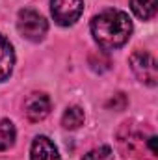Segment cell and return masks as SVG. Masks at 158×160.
I'll list each match as a JSON object with an SVG mask.
<instances>
[{
	"label": "cell",
	"instance_id": "8992f818",
	"mask_svg": "<svg viewBox=\"0 0 158 160\" xmlns=\"http://www.w3.org/2000/svg\"><path fill=\"white\" fill-rule=\"evenodd\" d=\"M30 160H62L56 145L47 138V136H37L32 142L30 149Z\"/></svg>",
	"mask_w": 158,
	"mask_h": 160
},
{
	"label": "cell",
	"instance_id": "6da1fadb",
	"mask_svg": "<svg viewBox=\"0 0 158 160\" xmlns=\"http://www.w3.org/2000/svg\"><path fill=\"white\" fill-rule=\"evenodd\" d=\"M91 34L99 47L114 50L123 47L132 34V21L121 9H106L93 17Z\"/></svg>",
	"mask_w": 158,
	"mask_h": 160
},
{
	"label": "cell",
	"instance_id": "9c48e42d",
	"mask_svg": "<svg viewBox=\"0 0 158 160\" xmlns=\"http://www.w3.org/2000/svg\"><path fill=\"white\" fill-rule=\"evenodd\" d=\"M84 110L80 106H69L65 112H63V118H62V125L69 130H75V128H80L84 125Z\"/></svg>",
	"mask_w": 158,
	"mask_h": 160
},
{
	"label": "cell",
	"instance_id": "5b68a950",
	"mask_svg": "<svg viewBox=\"0 0 158 160\" xmlns=\"http://www.w3.org/2000/svg\"><path fill=\"white\" fill-rule=\"evenodd\" d=\"M50 106L52 104H50V99H48L47 93L34 91L24 101V114L32 123H37V121H43L50 114Z\"/></svg>",
	"mask_w": 158,
	"mask_h": 160
},
{
	"label": "cell",
	"instance_id": "277c9868",
	"mask_svg": "<svg viewBox=\"0 0 158 160\" xmlns=\"http://www.w3.org/2000/svg\"><path fill=\"white\" fill-rule=\"evenodd\" d=\"M50 11L60 26H71L84 11V0H50Z\"/></svg>",
	"mask_w": 158,
	"mask_h": 160
},
{
	"label": "cell",
	"instance_id": "7c38bea8",
	"mask_svg": "<svg viewBox=\"0 0 158 160\" xmlns=\"http://www.w3.org/2000/svg\"><path fill=\"white\" fill-rule=\"evenodd\" d=\"M147 142H149V147H151V153H153V155H156V153H158V151H156V136H151V138H149Z\"/></svg>",
	"mask_w": 158,
	"mask_h": 160
},
{
	"label": "cell",
	"instance_id": "7a4b0ae2",
	"mask_svg": "<svg viewBox=\"0 0 158 160\" xmlns=\"http://www.w3.org/2000/svg\"><path fill=\"white\" fill-rule=\"evenodd\" d=\"M17 28L21 32L22 38H26L28 41L37 43L45 38L48 24L45 21V17L34 11V9H21L19 11V21H17Z\"/></svg>",
	"mask_w": 158,
	"mask_h": 160
},
{
	"label": "cell",
	"instance_id": "30bf717a",
	"mask_svg": "<svg viewBox=\"0 0 158 160\" xmlns=\"http://www.w3.org/2000/svg\"><path fill=\"white\" fill-rule=\"evenodd\" d=\"M15 136H17L15 125L9 119H0V151L9 149L15 143Z\"/></svg>",
	"mask_w": 158,
	"mask_h": 160
},
{
	"label": "cell",
	"instance_id": "ba28073f",
	"mask_svg": "<svg viewBox=\"0 0 158 160\" xmlns=\"http://www.w3.org/2000/svg\"><path fill=\"white\" fill-rule=\"evenodd\" d=\"M130 8L134 15L141 21H149L156 15L158 0H130Z\"/></svg>",
	"mask_w": 158,
	"mask_h": 160
},
{
	"label": "cell",
	"instance_id": "52a82bcc",
	"mask_svg": "<svg viewBox=\"0 0 158 160\" xmlns=\"http://www.w3.org/2000/svg\"><path fill=\"white\" fill-rule=\"evenodd\" d=\"M13 63H15V54H13V47L0 34V82L9 78L11 71H13Z\"/></svg>",
	"mask_w": 158,
	"mask_h": 160
},
{
	"label": "cell",
	"instance_id": "8fae6325",
	"mask_svg": "<svg viewBox=\"0 0 158 160\" xmlns=\"http://www.w3.org/2000/svg\"><path fill=\"white\" fill-rule=\"evenodd\" d=\"M82 160H114V151L108 145H102V147H97V149L89 151L87 155H84Z\"/></svg>",
	"mask_w": 158,
	"mask_h": 160
},
{
	"label": "cell",
	"instance_id": "3957f363",
	"mask_svg": "<svg viewBox=\"0 0 158 160\" xmlns=\"http://www.w3.org/2000/svg\"><path fill=\"white\" fill-rule=\"evenodd\" d=\"M130 67L136 78L147 86H156L158 82V65L153 54L147 50H136L130 56Z\"/></svg>",
	"mask_w": 158,
	"mask_h": 160
}]
</instances>
